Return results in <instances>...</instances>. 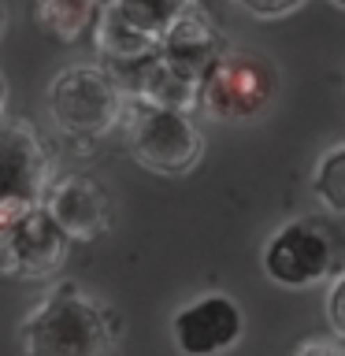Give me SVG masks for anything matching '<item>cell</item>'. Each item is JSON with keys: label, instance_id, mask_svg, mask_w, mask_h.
Instances as JSON below:
<instances>
[{"label": "cell", "instance_id": "obj_10", "mask_svg": "<svg viewBox=\"0 0 345 356\" xmlns=\"http://www.w3.org/2000/svg\"><path fill=\"white\" fill-rule=\"evenodd\" d=\"M122 89L156 108L189 111V115H193V108H200V74L171 63L163 52H156L149 63H141Z\"/></svg>", "mask_w": 345, "mask_h": 356}, {"label": "cell", "instance_id": "obj_12", "mask_svg": "<svg viewBox=\"0 0 345 356\" xmlns=\"http://www.w3.org/2000/svg\"><path fill=\"white\" fill-rule=\"evenodd\" d=\"M100 8H104V0H38L33 19L56 41H78L82 33L97 26Z\"/></svg>", "mask_w": 345, "mask_h": 356}, {"label": "cell", "instance_id": "obj_16", "mask_svg": "<svg viewBox=\"0 0 345 356\" xmlns=\"http://www.w3.org/2000/svg\"><path fill=\"white\" fill-rule=\"evenodd\" d=\"M327 323L330 330L345 338V275L330 278V289H327Z\"/></svg>", "mask_w": 345, "mask_h": 356}, {"label": "cell", "instance_id": "obj_6", "mask_svg": "<svg viewBox=\"0 0 345 356\" xmlns=\"http://www.w3.org/2000/svg\"><path fill=\"white\" fill-rule=\"evenodd\" d=\"M52 186L49 145L26 119H0V222L45 204Z\"/></svg>", "mask_w": 345, "mask_h": 356}, {"label": "cell", "instance_id": "obj_18", "mask_svg": "<svg viewBox=\"0 0 345 356\" xmlns=\"http://www.w3.org/2000/svg\"><path fill=\"white\" fill-rule=\"evenodd\" d=\"M4 108H8V82H4V74H0V119H4Z\"/></svg>", "mask_w": 345, "mask_h": 356}, {"label": "cell", "instance_id": "obj_7", "mask_svg": "<svg viewBox=\"0 0 345 356\" xmlns=\"http://www.w3.org/2000/svg\"><path fill=\"white\" fill-rule=\"evenodd\" d=\"M67 252L71 234L52 219L45 204L0 222V275L41 282L67 264Z\"/></svg>", "mask_w": 345, "mask_h": 356}, {"label": "cell", "instance_id": "obj_14", "mask_svg": "<svg viewBox=\"0 0 345 356\" xmlns=\"http://www.w3.org/2000/svg\"><path fill=\"white\" fill-rule=\"evenodd\" d=\"M312 197L334 216H345V141L330 145L312 171Z\"/></svg>", "mask_w": 345, "mask_h": 356}, {"label": "cell", "instance_id": "obj_11", "mask_svg": "<svg viewBox=\"0 0 345 356\" xmlns=\"http://www.w3.org/2000/svg\"><path fill=\"white\" fill-rule=\"evenodd\" d=\"M223 49H227V44H223L216 22H211V15L197 4V0L182 11V19H178L171 26V33L160 41V52L167 56V60L186 67V71H193V74H200V78H204V71Z\"/></svg>", "mask_w": 345, "mask_h": 356}, {"label": "cell", "instance_id": "obj_4", "mask_svg": "<svg viewBox=\"0 0 345 356\" xmlns=\"http://www.w3.org/2000/svg\"><path fill=\"white\" fill-rule=\"evenodd\" d=\"M130 156L145 171L182 178L204 156V134L189 111L156 108L134 97L130 100Z\"/></svg>", "mask_w": 345, "mask_h": 356}, {"label": "cell", "instance_id": "obj_15", "mask_svg": "<svg viewBox=\"0 0 345 356\" xmlns=\"http://www.w3.org/2000/svg\"><path fill=\"white\" fill-rule=\"evenodd\" d=\"M241 11H249L256 19H286L294 15L297 8H305L308 0H234Z\"/></svg>", "mask_w": 345, "mask_h": 356}, {"label": "cell", "instance_id": "obj_3", "mask_svg": "<svg viewBox=\"0 0 345 356\" xmlns=\"http://www.w3.org/2000/svg\"><path fill=\"white\" fill-rule=\"evenodd\" d=\"M127 111V89L108 67H67L49 86V115L71 138H100Z\"/></svg>", "mask_w": 345, "mask_h": 356}, {"label": "cell", "instance_id": "obj_19", "mask_svg": "<svg viewBox=\"0 0 345 356\" xmlns=\"http://www.w3.org/2000/svg\"><path fill=\"white\" fill-rule=\"evenodd\" d=\"M4 26H8V11H4V4H0V38H4Z\"/></svg>", "mask_w": 345, "mask_h": 356}, {"label": "cell", "instance_id": "obj_8", "mask_svg": "<svg viewBox=\"0 0 345 356\" xmlns=\"http://www.w3.org/2000/svg\"><path fill=\"white\" fill-rule=\"evenodd\" d=\"M245 334V316L227 293H204L175 312L171 338L182 356H227Z\"/></svg>", "mask_w": 345, "mask_h": 356}, {"label": "cell", "instance_id": "obj_5", "mask_svg": "<svg viewBox=\"0 0 345 356\" xmlns=\"http://www.w3.org/2000/svg\"><path fill=\"white\" fill-rule=\"evenodd\" d=\"M275 86L278 74L260 52L223 49L200 78V108L219 122H249L267 108Z\"/></svg>", "mask_w": 345, "mask_h": 356}, {"label": "cell", "instance_id": "obj_9", "mask_svg": "<svg viewBox=\"0 0 345 356\" xmlns=\"http://www.w3.org/2000/svg\"><path fill=\"white\" fill-rule=\"evenodd\" d=\"M45 208L71 234V241H97L111 227V193L93 175H63L52 178Z\"/></svg>", "mask_w": 345, "mask_h": 356}, {"label": "cell", "instance_id": "obj_17", "mask_svg": "<svg viewBox=\"0 0 345 356\" xmlns=\"http://www.w3.org/2000/svg\"><path fill=\"white\" fill-rule=\"evenodd\" d=\"M294 356H345V345L327 341V338H312V341H305V345H297Z\"/></svg>", "mask_w": 345, "mask_h": 356}, {"label": "cell", "instance_id": "obj_13", "mask_svg": "<svg viewBox=\"0 0 345 356\" xmlns=\"http://www.w3.org/2000/svg\"><path fill=\"white\" fill-rule=\"evenodd\" d=\"M115 4L141 33H149L152 41H163L193 0H115Z\"/></svg>", "mask_w": 345, "mask_h": 356}, {"label": "cell", "instance_id": "obj_1", "mask_svg": "<svg viewBox=\"0 0 345 356\" xmlns=\"http://www.w3.org/2000/svg\"><path fill=\"white\" fill-rule=\"evenodd\" d=\"M115 323L100 305L82 297L74 282L56 286L22 323L26 356H111Z\"/></svg>", "mask_w": 345, "mask_h": 356}, {"label": "cell", "instance_id": "obj_2", "mask_svg": "<svg viewBox=\"0 0 345 356\" xmlns=\"http://www.w3.org/2000/svg\"><path fill=\"white\" fill-rule=\"evenodd\" d=\"M260 260L264 275L286 289H308L330 282V278H338L342 264V234L327 219L316 216L289 219L267 238Z\"/></svg>", "mask_w": 345, "mask_h": 356}, {"label": "cell", "instance_id": "obj_20", "mask_svg": "<svg viewBox=\"0 0 345 356\" xmlns=\"http://www.w3.org/2000/svg\"><path fill=\"white\" fill-rule=\"evenodd\" d=\"M330 4H334V8H345V0H330Z\"/></svg>", "mask_w": 345, "mask_h": 356}]
</instances>
